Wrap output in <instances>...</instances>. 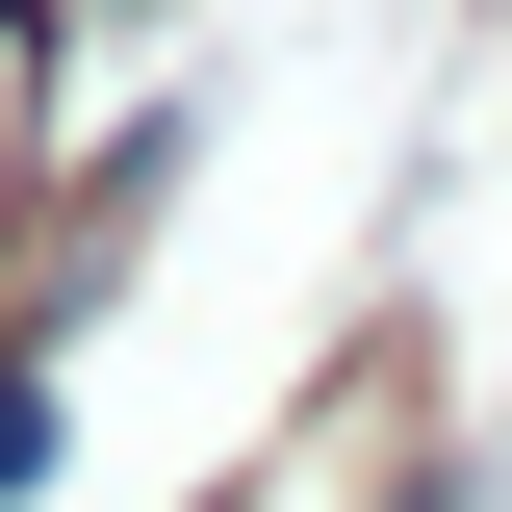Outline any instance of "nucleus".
Here are the masks:
<instances>
[{"label":"nucleus","mask_w":512,"mask_h":512,"mask_svg":"<svg viewBox=\"0 0 512 512\" xmlns=\"http://www.w3.org/2000/svg\"><path fill=\"white\" fill-rule=\"evenodd\" d=\"M0 205H26V0H0Z\"/></svg>","instance_id":"f257e3e1"}]
</instances>
